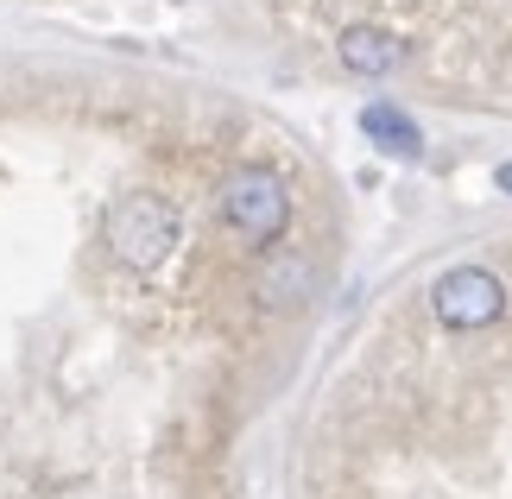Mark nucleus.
Masks as SVG:
<instances>
[{"label": "nucleus", "mask_w": 512, "mask_h": 499, "mask_svg": "<svg viewBox=\"0 0 512 499\" xmlns=\"http://www.w3.org/2000/svg\"><path fill=\"white\" fill-rule=\"evenodd\" d=\"M108 247L127 272H159L177 253V209L159 190H127L108 209Z\"/></svg>", "instance_id": "f257e3e1"}, {"label": "nucleus", "mask_w": 512, "mask_h": 499, "mask_svg": "<svg viewBox=\"0 0 512 499\" xmlns=\"http://www.w3.org/2000/svg\"><path fill=\"white\" fill-rule=\"evenodd\" d=\"M222 215H228L234 234H247V241H260V247L279 241L285 222H291V190H285V177L266 171V165L228 171V184H222Z\"/></svg>", "instance_id": "f03ea898"}, {"label": "nucleus", "mask_w": 512, "mask_h": 499, "mask_svg": "<svg viewBox=\"0 0 512 499\" xmlns=\"http://www.w3.org/2000/svg\"><path fill=\"white\" fill-rule=\"evenodd\" d=\"M430 310H437L443 329H487V323H500V310H506V285L487 266H456V272L437 278Z\"/></svg>", "instance_id": "7ed1b4c3"}, {"label": "nucleus", "mask_w": 512, "mask_h": 499, "mask_svg": "<svg viewBox=\"0 0 512 499\" xmlns=\"http://www.w3.org/2000/svg\"><path fill=\"white\" fill-rule=\"evenodd\" d=\"M342 64L354 76H392L405 64V38L386 26H348L342 32Z\"/></svg>", "instance_id": "20e7f679"}, {"label": "nucleus", "mask_w": 512, "mask_h": 499, "mask_svg": "<svg viewBox=\"0 0 512 499\" xmlns=\"http://www.w3.org/2000/svg\"><path fill=\"white\" fill-rule=\"evenodd\" d=\"M361 133H367L380 152H392V158H424V133H418V121H411L405 108H392V102L361 108Z\"/></svg>", "instance_id": "39448f33"}, {"label": "nucleus", "mask_w": 512, "mask_h": 499, "mask_svg": "<svg viewBox=\"0 0 512 499\" xmlns=\"http://www.w3.org/2000/svg\"><path fill=\"white\" fill-rule=\"evenodd\" d=\"M260 285H266V304H298V297L310 291V266H304V259H279Z\"/></svg>", "instance_id": "423d86ee"}, {"label": "nucleus", "mask_w": 512, "mask_h": 499, "mask_svg": "<svg viewBox=\"0 0 512 499\" xmlns=\"http://www.w3.org/2000/svg\"><path fill=\"white\" fill-rule=\"evenodd\" d=\"M494 184H500V190H506V196H512V158H506V165H500V171H494Z\"/></svg>", "instance_id": "0eeeda50"}]
</instances>
